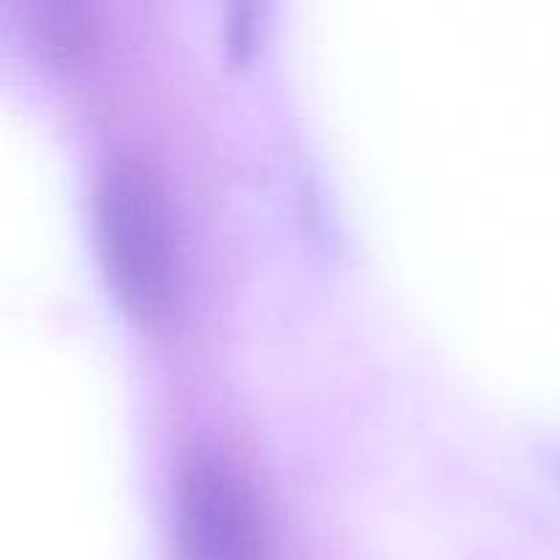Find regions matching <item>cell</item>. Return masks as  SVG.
I'll list each match as a JSON object with an SVG mask.
<instances>
[{"label":"cell","instance_id":"1","mask_svg":"<svg viewBox=\"0 0 560 560\" xmlns=\"http://www.w3.org/2000/svg\"><path fill=\"white\" fill-rule=\"evenodd\" d=\"M93 224L109 288L135 320L151 323L170 295V224L156 175L135 156H109L93 180Z\"/></svg>","mask_w":560,"mask_h":560},{"label":"cell","instance_id":"2","mask_svg":"<svg viewBox=\"0 0 560 560\" xmlns=\"http://www.w3.org/2000/svg\"><path fill=\"white\" fill-rule=\"evenodd\" d=\"M178 560H268V528L244 470L211 448L186 454L175 481Z\"/></svg>","mask_w":560,"mask_h":560},{"label":"cell","instance_id":"3","mask_svg":"<svg viewBox=\"0 0 560 560\" xmlns=\"http://www.w3.org/2000/svg\"><path fill=\"white\" fill-rule=\"evenodd\" d=\"M31 25L36 42L58 60H71L74 55L85 52L96 31L91 5L80 0H44L33 11Z\"/></svg>","mask_w":560,"mask_h":560}]
</instances>
